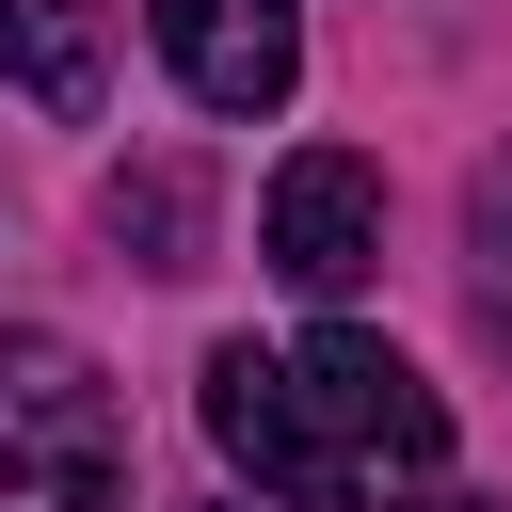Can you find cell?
<instances>
[{"instance_id": "ba28073f", "label": "cell", "mask_w": 512, "mask_h": 512, "mask_svg": "<svg viewBox=\"0 0 512 512\" xmlns=\"http://www.w3.org/2000/svg\"><path fill=\"white\" fill-rule=\"evenodd\" d=\"M464 304H480V352L512 368V144L464 176Z\"/></svg>"}, {"instance_id": "277c9868", "label": "cell", "mask_w": 512, "mask_h": 512, "mask_svg": "<svg viewBox=\"0 0 512 512\" xmlns=\"http://www.w3.org/2000/svg\"><path fill=\"white\" fill-rule=\"evenodd\" d=\"M288 368H304V400H320V432H336V448H352L368 480H384V464H400V480H432V464H448V400H432V384H416V368H400L384 336H352V320H320V336H304Z\"/></svg>"}, {"instance_id": "5b68a950", "label": "cell", "mask_w": 512, "mask_h": 512, "mask_svg": "<svg viewBox=\"0 0 512 512\" xmlns=\"http://www.w3.org/2000/svg\"><path fill=\"white\" fill-rule=\"evenodd\" d=\"M144 32H160V64L192 80V112H288V80H304V16L288 0H144Z\"/></svg>"}, {"instance_id": "9c48e42d", "label": "cell", "mask_w": 512, "mask_h": 512, "mask_svg": "<svg viewBox=\"0 0 512 512\" xmlns=\"http://www.w3.org/2000/svg\"><path fill=\"white\" fill-rule=\"evenodd\" d=\"M400 512H464V496H448V480H416V496H400Z\"/></svg>"}, {"instance_id": "8992f818", "label": "cell", "mask_w": 512, "mask_h": 512, "mask_svg": "<svg viewBox=\"0 0 512 512\" xmlns=\"http://www.w3.org/2000/svg\"><path fill=\"white\" fill-rule=\"evenodd\" d=\"M0 96H32V112H96L112 96V16L96 0H0Z\"/></svg>"}, {"instance_id": "7a4b0ae2", "label": "cell", "mask_w": 512, "mask_h": 512, "mask_svg": "<svg viewBox=\"0 0 512 512\" xmlns=\"http://www.w3.org/2000/svg\"><path fill=\"white\" fill-rule=\"evenodd\" d=\"M192 416H208V448H224L272 512H352V496H368V464L320 432L304 368H288V352H256V336H224V352L192 368Z\"/></svg>"}, {"instance_id": "3957f363", "label": "cell", "mask_w": 512, "mask_h": 512, "mask_svg": "<svg viewBox=\"0 0 512 512\" xmlns=\"http://www.w3.org/2000/svg\"><path fill=\"white\" fill-rule=\"evenodd\" d=\"M256 256H272L304 304H352L368 256H384V176H368L352 144H304V160L256 192Z\"/></svg>"}, {"instance_id": "52a82bcc", "label": "cell", "mask_w": 512, "mask_h": 512, "mask_svg": "<svg viewBox=\"0 0 512 512\" xmlns=\"http://www.w3.org/2000/svg\"><path fill=\"white\" fill-rule=\"evenodd\" d=\"M112 256H128V272H192V256H208V160H192V144L112 176Z\"/></svg>"}, {"instance_id": "6da1fadb", "label": "cell", "mask_w": 512, "mask_h": 512, "mask_svg": "<svg viewBox=\"0 0 512 512\" xmlns=\"http://www.w3.org/2000/svg\"><path fill=\"white\" fill-rule=\"evenodd\" d=\"M0 512H128V416L48 320H0Z\"/></svg>"}]
</instances>
